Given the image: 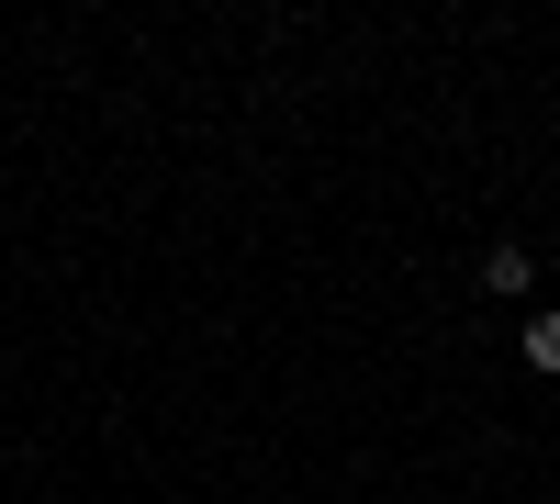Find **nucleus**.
Here are the masks:
<instances>
[{"label": "nucleus", "instance_id": "nucleus-1", "mask_svg": "<svg viewBox=\"0 0 560 504\" xmlns=\"http://www.w3.org/2000/svg\"><path fill=\"white\" fill-rule=\"evenodd\" d=\"M482 281H493V292H527V281H538V258H527V247H493V258H482Z\"/></svg>", "mask_w": 560, "mask_h": 504}, {"label": "nucleus", "instance_id": "nucleus-2", "mask_svg": "<svg viewBox=\"0 0 560 504\" xmlns=\"http://www.w3.org/2000/svg\"><path fill=\"white\" fill-rule=\"evenodd\" d=\"M527 371H549V382H560V314H538V326H527Z\"/></svg>", "mask_w": 560, "mask_h": 504}]
</instances>
